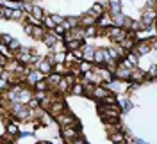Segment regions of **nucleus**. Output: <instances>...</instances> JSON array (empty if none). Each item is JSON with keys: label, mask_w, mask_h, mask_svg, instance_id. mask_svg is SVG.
<instances>
[{"label": "nucleus", "mask_w": 157, "mask_h": 144, "mask_svg": "<svg viewBox=\"0 0 157 144\" xmlns=\"http://www.w3.org/2000/svg\"><path fill=\"white\" fill-rule=\"evenodd\" d=\"M155 16H157V13H155V9H154V2H150L147 7H145V11H143V25L145 27H150L152 25V21L155 20Z\"/></svg>", "instance_id": "f257e3e1"}, {"label": "nucleus", "mask_w": 157, "mask_h": 144, "mask_svg": "<svg viewBox=\"0 0 157 144\" xmlns=\"http://www.w3.org/2000/svg\"><path fill=\"white\" fill-rule=\"evenodd\" d=\"M61 134H63V137H64L68 142H73L77 137H80V135H78V128L77 126H70V125L63 126V128H61Z\"/></svg>", "instance_id": "f03ea898"}, {"label": "nucleus", "mask_w": 157, "mask_h": 144, "mask_svg": "<svg viewBox=\"0 0 157 144\" xmlns=\"http://www.w3.org/2000/svg\"><path fill=\"white\" fill-rule=\"evenodd\" d=\"M11 112L16 116V117H21V119H23V117H27V116H29V114H27V112H29V109L23 105V102H21V103L14 102L13 107H11Z\"/></svg>", "instance_id": "7ed1b4c3"}, {"label": "nucleus", "mask_w": 157, "mask_h": 144, "mask_svg": "<svg viewBox=\"0 0 157 144\" xmlns=\"http://www.w3.org/2000/svg\"><path fill=\"white\" fill-rule=\"evenodd\" d=\"M56 121H57V123H59L61 126H66V125H70V123H78L77 119H75L73 116L70 114V112H66V110L56 116Z\"/></svg>", "instance_id": "20e7f679"}, {"label": "nucleus", "mask_w": 157, "mask_h": 144, "mask_svg": "<svg viewBox=\"0 0 157 144\" xmlns=\"http://www.w3.org/2000/svg\"><path fill=\"white\" fill-rule=\"evenodd\" d=\"M114 75H116L120 80H127V78H130V75H132V68L125 66V64L121 62V64L114 69Z\"/></svg>", "instance_id": "39448f33"}, {"label": "nucleus", "mask_w": 157, "mask_h": 144, "mask_svg": "<svg viewBox=\"0 0 157 144\" xmlns=\"http://www.w3.org/2000/svg\"><path fill=\"white\" fill-rule=\"evenodd\" d=\"M30 57H32V52L30 50H27V48H21L20 46L18 50H16V59H18V62H30Z\"/></svg>", "instance_id": "423d86ee"}, {"label": "nucleus", "mask_w": 157, "mask_h": 144, "mask_svg": "<svg viewBox=\"0 0 157 144\" xmlns=\"http://www.w3.org/2000/svg\"><path fill=\"white\" fill-rule=\"evenodd\" d=\"M43 71L41 69H34V71H30V73H27V82L29 84H38L39 80H43Z\"/></svg>", "instance_id": "0eeeda50"}, {"label": "nucleus", "mask_w": 157, "mask_h": 144, "mask_svg": "<svg viewBox=\"0 0 157 144\" xmlns=\"http://www.w3.org/2000/svg\"><path fill=\"white\" fill-rule=\"evenodd\" d=\"M113 21H114V25H118V27H121V25H130V23H132V20L127 18V16H123L121 13H120V14H113Z\"/></svg>", "instance_id": "6e6552de"}, {"label": "nucleus", "mask_w": 157, "mask_h": 144, "mask_svg": "<svg viewBox=\"0 0 157 144\" xmlns=\"http://www.w3.org/2000/svg\"><path fill=\"white\" fill-rule=\"evenodd\" d=\"M109 38H113V39H118V41H121V39L125 38V32H123V29H120V27H113V29H109Z\"/></svg>", "instance_id": "1a4fd4ad"}, {"label": "nucleus", "mask_w": 157, "mask_h": 144, "mask_svg": "<svg viewBox=\"0 0 157 144\" xmlns=\"http://www.w3.org/2000/svg\"><path fill=\"white\" fill-rule=\"evenodd\" d=\"M150 50H152L150 41H143L141 45H137L136 46V52L139 54V55H147V54H150Z\"/></svg>", "instance_id": "9d476101"}, {"label": "nucleus", "mask_w": 157, "mask_h": 144, "mask_svg": "<svg viewBox=\"0 0 157 144\" xmlns=\"http://www.w3.org/2000/svg\"><path fill=\"white\" fill-rule=\"evenodd\" d=\"M82 46V41L77 38H70L68 41H66V48L68 50H71V52H75V50H78V48Z\"/></svg>", "instance_id": "9b49d317"}, {"label": "nucleus", "mask_w": 157, "mask_h": 144, "mask_svg": "<svg viewBox=\"0 0 157 144\" xmlns=\"http://www.w3.org/2000/svg\"><path fill=\"white\" fill-rule=\"evenodd\" d=\"M38 69H41L45 75H50V71H52V62H50L48 59H45V61H39Z\"/></svg>", "instance_id": "f8f14e48"}, {"label": "nucleus", "mask_w": 157, "mask_h": 144, "mask_svg": "<svg viewBox=\"0 0 157 144\" xmlns=\"http://www.w3.org/2000/svg\"><path fill=\"white\" fill-rule=\"evenodd\" d=\"M98 21V18L97 16H91V14H86V16H82L80 18V23L84 25V27H89V25H95Z\"/></svg>", "instance_id": "ddd939ff"}, {"label": "nucleus", "mask_w": 157, "mask_h": 144, "mask_svg": "<svg viewBox=\"0 0 157 144\" xmlns=\"http://www.w3.org/2000/svg\"><path fill=\"white\" fill-rule=\"evenodd\" d=\"M109 7H111V14H120V13H121V4H120V0H109Z\"/></svg>", "instance_id": "4468645a"}, {"label": "nucleus", "mask_w": 157, "mask_h": 144, "mask_svg": "<svg viewBox=\"0 0 157 144\" xmlns=\"http://www.w3.org/2000/svg\"><path fill=\"white\" fill-rule=\"evenodd\" d=\"M56 32H48V34H45V45L50 48H54L56 46V43H57V38L54 36Z\"/></svg>", "instance_id": "2eb2a0df"}, {"label": "nucleus", "mask_w": 157, "mask_h": 144, "mask_svg": "<svg viewBox=\"0 0 157 144\" xmlns=\"http://www.w3.org/2000/svg\"><path fill=\"white\" fill-rule=\"evenodd\" d=\"M95 52H97V50L93 46H86L84 48V61H89V62L95 61Z\"/></svg>", "instance_id": "dca6fc26"}, {"label": "nucleus", "mask_w": 157, "mask_h": 144, "mask_svg": "<svg viewBox=\"0 0 157 144\" xmlns=\"http://www.w3.org/2000/svg\"><path fill=\"white\" fill-rule=\"evenodd\" d=\"M107 94H109L107 89H104V87H98V86L95 87V91H93V96H95V98H100V100H104Z\"/></svg>", "instance_id": "f3484780"}, {"label": "nucleus", "mask_w": 157, "mask_h": 144, "mask_svg": "<svg viewBox=\"0 0 157 144\" xmlns=\"http://www.w3.org/2000/svg\"><path fill=\"white\" fill-rule=\"evenodd\" d=\"M88 14H91V16H97V18H100V16L104 14V9H102V7H100L98 4H95V6H93V7H91V9L88 11Z\"/></svg>", "instance_id": "a211bd4d"}, {"label": "nucleus", "mask_w": 157, "mask_h": 144, "mask_svg": "<svg viewBox=\"0 0 157 144\" xmlns=\"http://www.w3.org/2000/svg\"><path fill=\"white\" fill-rule=\"evenodd\" d=\"M61 112H64V103H63V102L54 103V105H52V114H54V117L57 114H61Z\"/></svg>", "instance_id": "6ab92c4d"}, {"label": "nucleus", "mask_w": 157, "mask_h": 144, "mask_svg": "<svg viewBox=\"0 0 157 144\" xmlns=\"http://www.w3.org/2000/svg\"><path fill=\"white\" fill-rule=\"evenodd\" d=\"M45 30L41 29V27H34V30H32V38H36V39H41V38H45Z\"/></svg>", "instance_id": "aec40b11"}, {"label": "nucleus", "mask_w": 157, "mask_h": 144, "mask_svg": "<svg viewBox=\"0 0 157 144\" xmlns=\"http://www.w3.org/2000/svg\"><path fill=\"white\" fill-rule=\"evenodd\" d=\"M84 91V84H80V82H75L73 86H71V93L73 94H80Z\"/></svg>", "instance_id": "412c9836"}, {"label": "nucleus", "mask_w": 157, "mask_h": 144, "mask_svg": "<svg viewBox=\"0 0 157 144\" xmlns=\"http://www.w3.org/2000/svg\"><path fill=\"white\" fill-rule=\"evenodd\" d=\"M97 34H98V29L95 27V25L86 27V38H93V36H97Z\"/></svg>", "instance_id": "4be33fe9"}, {"label": "nucleus", "mask_w": 157, "mask_h": 144, "mask_svg": "<svg viewBox=\"0 0 157 144\" xmlns=\"http://www.w3.org/2000/svg\"><path fill=\"white\" fill-rule=\"evenodd\" d=\"M127 62L132 68L136 66V64H137V54H134V52H132V54H128V55H127Z\"/></svg>", "instance_id": "5701e85b"}, {"label": "nucleus", "mask_w": 157, "mask_h": 144, "mask_svg": "<svg viewBox=\"0 0 157 144\" xmlns=\"http://www.w3.org/2000/svg\"><path fill=\"white\" fill-rule=\"evenodd\" d=\"M111 141H113V142H116V144H123V142H127V141L123 139V135H121V134H114V135H111Z\"/></svg>", "instance_id": "b1692460"}, {"label": "nucleus", "mask_w": 157, "mask_h": 144, "mask_svg": "<svg viewBox=\"0 0 157 144\" xmlns=\"http://www.w3.org/2000/svg\"><path fill=\"white\" fill-rule=\"evenodd\" d=\"M30 14H32L34 18H38V20H43V16H45V14H43V9H39V7H36V6H34V9H32Z\"/></svg>", "instance_id": "393cba45"}, {"label": "nucleus", "mask_w": 157, "mask_h": 144, "mask_svg": "<svg viewBox=\"0 0 157 144\" xmlns=\"http://www.w3.org/2000/svg\"><path fill=\"white\" fill-rule=\"evenodd\" d=\"M47 82H45V80H39L38 84H34V89H36V91H47Z\"/></svg>", "instance_id": "a878e982"}, {"label": "nucleus", "mask_w": 157, "mask_h": 144, "mask_svg": "<svg viewBox=\"0 0 157 144\" xmlns=\"http://www.w3.org/2000/svg\"><path fill=\"white\" fill-rule=\"evenodd\" d=\"M120 45H121V46L125 48V50H130V48H132V45H134V43H132V41H130V39H121V41H120Z\"/></svg>", "instance_id": "bb28decb"}, {"label": "nucleus", "mask_w": 157, "mask_h": 144, "mask_svg": "<svg viewBox=\"0 0 157 144\" xmlns=\"http://www.w3.org/2000/svg\"><path fill=\"white\" fill-rule=\"evenodd\" d=\"M45 25H47V29H48V30L56 29V21L52 20V16H50V18H45Z\"/></svg>", "instance_id": "cd10ccee"}, {"label": "nucleus", "mask_w": 157, "mask_h": 144, "mask_svg": "<svg viewBox=\"0 0 157 144\" xmlns=\"http://www.w3.org/2000/svg\"><path fill=\"white\" fill-rule=\"evenodd\" d=\"M130 78H134V80H143V78H145V73H143V71H132Z\"/></svg>", "instance_id": "c85d7f7f"}, {"label": "nucleus", "mask_w": 157, "mask_h": 144, "mask_svg": "<svg viewBox=\"0 0 157 144\" xmlns=\"http://www.w3.org/2000/svg\"><path fill=\"white\" fill-rule=\"evenodd\" d=\"M21 18H23V13H21L20 9H14V11H13V14H11V20H21Z\"/></svg>", "instance_id": "c756f323"}, {"label": "nucleus", "mask_w": 157, "mask_h": 144, "mask_svg": "<svg viewBox=\"0 0 157 144\" xmlns=\"http://www.w3.org/2000/svg\"><path fill=\"white\" fill-rule=\"evenodd\" d=\"M61 80H63V78L59 77V75H50V77H48V82H50V84H54V86H57Z\"/></svg>", "instance_id": "7c9ffc66"}, {"label": "nucleus", "mask_w": 157, "mask_h": 144, "mask_svg": "<svg viewBox=\"0 0 157 144\" xmlns=\"http://www.w3.org/2000/svg\"><path fill=\"white\" fill-rule=\"evenodd\" d=\"M102 102H104V103H107V105H114V103H116L114 96H111V94H107L105 98H104V100H102Z\"/></svg>", "instance_id": "2f4dec72"}, {"label": "nucleus", "mask_w": 157, "mask_h": 144, "mask_svg": "<svg viewBox=\"0 0 157 144\" xmlns=\"http://www.w3.org/2000/svg\"><path fill=\"white\" fill-rule=\"evenodd\" d=\"M80 69H82V73H88V71H91V64H89V61L82 62V64H80Z\"/></svg>", "instance_id": "473e14b6"}, {"label": "nucleus", "mask_w": 157, "mask_h": 144, "mask_svg": "<svg viewBox=\"0 0 157 144\" xmlns=\"http://www.w3.org/2000/svg\"><path fill=\"white\" fill-rule=\"evenodd\" d=\"M130 29H132V30L143 29V21H132V23H130Z\"/></svg>", "instance_id": "72a5a7b5"}, {"label": "nucleus", "mask_w": 157, "mask_h": 144, "mask_svg": "<svg viewBox=\"0 0 157 144\" xmlns=\"http://www.w3.org/2000/svg\"><path fill=\"white\" fill-rule=\"evenodd\" d=\"M11 41H13V36H9V34H2V45H9Z\"/></svg>", "instance_id": "f704fd0d"}, {"label": "nucleus", "mask_w": 157, "mask_h": 144, "mask_svg": "<svg viewBox=\"0 0 157 144\" xmlns=\"http://www.w3.org/2000/svg\"><path fill=\"white\" fill-rule=\"evenodd\" d=\"M7 132H9L11 135H16V134H18V126H16V125H13V123H11V125L7 126Z\"/></svg>", "instance_id": "c9c22d12"}, {"label": "nucleus", "mask_w": 157, "mask_h": 144, "mask_svg": "<svg viewBox=\"0 0 157 144\" xmlns=\"http://www.w3.org/2000/svg\"><path fill=\"white\" fill-rule=\"evenodd\" d=\"M9 48H11V50H14V52H16V50L20 48V43H18V39H14V38H13V41L9 43Z\"/></svg>", "instance_id": "e433bc0d"}, {"label": "nucleus", "mask_w": 157, "mask_h": 144, "mask_svg": "<svg viewBox=\"0 0 157 144\" xmlns=\"http://www.w3.org/2000/svg\"><path fill=\"white\" fill-rule=\"evenodd\" d=\"M100 75H102L104 80H111V73H109V69H102V71H100Z\"/></svg>", "instance_id": "4c0bfd02"}, {"label": "nucleus", "mask_w": 157, "mask_h": 144, "mask_svg": "<svg viewBox=\"0 0 157 144\" xmlns=\"http://www.w3.org/2000/svg\"><path fill=\"white\" fill-rule=\"evenodd\" d=\"M52 20H54L56 23H59V25H61V23H64V18H63V16H59V14H54Z\"/></svg>", "instance_id": "58836bf2"}, {"label": "nucleus", "mask_w": 157, "mask_h": 144, "mask_svg": "<svg viewBox=\"0 0 157 144\" xmlns=\"http://www.w3.org/2000/svg\"><path fill=\"white\" fill-rule=\"evenodd\" d=\"M32 30H34L32 25H25V27H23V32H25V34H29V36H32Z\"/></svg>", "instance_id": "ea45409f"}, {"label": "nucleus", "mask_w": 157, "mask_h": 144, "mask_svg": "<svg viewBox=\"0 0 157 144\" xmlns=\"http://www.w3.org/2000/svg\"><path fill=\"white\" fill-rule=\"evenodd\" d=\"M121 107H123V109H125V110H130V102H128V100H121Z\"/></svg>", "instance_id": "a19ab883"}, {"label": "nucleus", "mask_w": 157, "mask_h": 144, "mask_svg": "<svg viewBox=\"0 0 157 144\" xmlns=\"http://www.w3.org/2000/svg\"><path fill=\"white\" fill-rule=\"evenodd\" d=\"M41 59H39V55L36 54V52H32V57H30V62H39Z\"/></svg>", "instance_id": "79ce46f5"}, {"label": "nucleus", "mask_w": 157, "mask_h": 144, "mask_svg": "<svg viewBox=\"0 0 157 144\" xmlns=\"http://www.w3.org/2000/svg\"><path fill=\"white\" fill-rule=\"evenodd\" d=\"M150 75H152V77H157V66L150 68Z\"/></svg>", "instance_id": "37998d69"}, {"label": "nucleus", "mask_w": 157, "mask_h": 144, "mask_svg": "<svg viewBox=\"0 0 157 144\" xmlns=\"http://www.w3.org/2000/svg\"><path fill=\"white\" fill-rule=\"evenodd\" d=\"M56 71L63 73V71H66V69H64V66H63V64H57V66H56Z\"/></svg>", "instance_id": "c03bdc74"}, {"label": "nucleus", "mask_w": 157, "mask_h": 144, "mask_svg": "<svg viewBox=\"0 0 157 144\" xmlns=\"http://www.w3.org/2000/svg\"><path fill=\"white\" fill-rule=\"evenodd\" d=\"M150 45H152V48H157V39H150Z\"/></svg>", "instance_id": "a18cd8bd"}]
</instances>
